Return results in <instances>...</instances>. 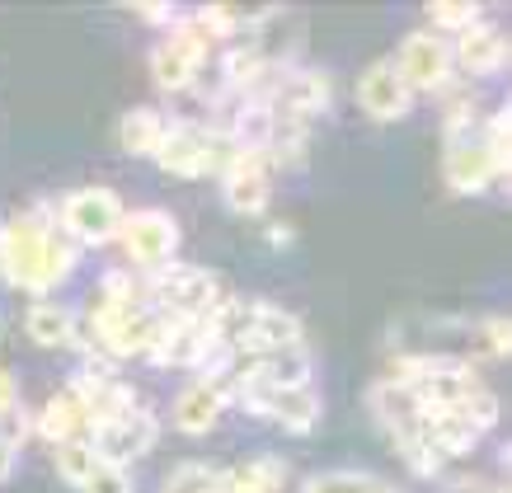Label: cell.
I'll use <instances>...</instances> for the list:
<instances>
[{
    "label": "cell",
    "mask_w": 512,
    "mask_h": 493,
    "mask_svg": "<svg viewBox=\"0 0 512 493\" xmlns=\"http://www.w3.org/2000/svg\"><path fill=\"white\" fill-rule=\"evenodd\" d=\"M447 47H451V71H466V76H498L508 66V33L489 15L475 19L470 29H461L456 43Z\"/></svg>",
    "instance_id": "12"
},
{
    "label": "cell",
    "mask_w": 512,
    "mask_h": 493,
    "mask_svg": "<svg viewBox=\"0 0 512 493\" xmlns=\"http://www.w3.org/2000/svg\"><path fill=\"white\" fill-rule=\"evenodd\" d=\"M165 127L170 123H165L160 108H132V113H123V123H118V141H123L127 155H156Z\"/></svg>",
    "instance_id": "19"
},
{
    "label": "cell",
    "mask_w": 512,
    "mask_h": 493,
    "mask_svg": "<svg viewBox=\"0 0 512 493\" xmlns=\"http://www.w3.org/2000/svg\"><path fill=\"white\" fill-rule=\"evenodd\" d=\"M390 62H395L400 80L409 85V94L414 90H447L451 85V47H447V38H437L433 29L404 33L400 52H395Z\"/></svg>",
    "instance_id": "9"
},
{
    "label": "cell",
    "mask_w": 512,
    "mask_h": 493,
    "mask_svg": "<svg viewBox=\"0 0 512 493\" xmlns=\"http://www.w3.org/2000/svg\"><path fill=\"white\" fill-rule=\"evenodd\" d=\"M231 400H240L249 414L268 418L287 432H311L320 423V409H325L315 386H268L254 376H231Z\"/></svg>",
    "instance_id": "4"
},
{
    "label": "cell",
    "mask_w": 512,
    "mask_h": 493,
    "mask_svg": "<svg viewBox=\"0 0 512 493\" xmlns=\"http://www.w3.org/2000/svg\"><path fill=\"white\" fill-rule=\"evenodd\" d=\"M24 329H29L33 343H43V348H66V343H76V315L57 301H33L29 315H24Z\"/></svg>",
    "instance_id": "18"
},
{
    "label": "cell",
    "mask_w": 512,
    "mask_h": 493,
    "mask_svg": "<svg viewBox=\"0 0 512 493\" xmlns=\"http://www.w3.org/2000/svg\"><path fill=\"white\" fill-rule=\"evenodd\" d=\"M160 437V423L151 409H123V414H109V418H90V428H85V442L94 447L99 465H132L141 461L146 451L156 447Z\"/></svg>",
    "instance_id": "6"
},
{
    "label": "cell",
    "mask_w": 512,
    "mask_h": 493,
    "mask_svg": "<svg viewBox=\"0 0 512 493\" xmlns=\"http://www.w3.org/2000/svg\"><path fill=\"white\" fill-rule=\"evenodd\" d=\"M151 362L156 367H198L207 371L212 357H217V343H212V329L207 320H170L160 315V334L151 343Z\"/></svg>",
    "instance_id": "11"
},
{
    "label": "cell",
    "mask_w": 512,
    "mask_h": 493,
    "mask_svg": "<svg viewBox=\"0 0 512 493\" xmlns=\"http://www.w3.org/2000/svg\"><path fill=\"white\" fill-rule=\"evenodd\" d=\"M301 493H395L386 479L367 475V470H325L301 484Z\"/></svg>",
    "instance_id": "20"
},
{
    "label": "cell",
    "mask_w": 512,
    "mask_h": 493,
    "mask_svg": "<svg viewBox=\"0 0 512 493\" xmlns=\"http://www.w3.org/2000/svg\"><path fill=\"white\" fill-rule=\"evenodd\" d=\"M15 461H19V447H10V442H0V484L15 475Z\"/></svg>",
    "instance_id": "28"
},
{
    "label": "cell",
    "mask_w": 512,
    "mask_h": 493,
    "mask_svg": "<svg viewBox=\"0 0 512 493\" xmlns=\"http://www.w3.org/2000/svg\"><path fill=\"white\" fill-rule=\"evenodd\" d=\"M357 104H362V113L376 118V123H395V118L409 113L414 94H409V85L400 80L395 62H372L357 76Z\"/></svg>",
    "instance_id": "15"
},
{
    "label": "cell",
    "mask_w": 512,
    "mask_h": 493,
    "mask_svg": "<svg viewBox=\"0 0 512 493\" xmlns=\"http://www.w3.org/2000/svg\"><path fill=\"white\" fill-rule=\"evenodd\" d=\"M118 245L127 249V259L137 263V268L156 273V268L174 263V254H179V221L165 207H137V212L123 216Z\"/></svg>",
    "instance_id": "7"
},
{
    "label": "cell",
    "mask_w": 512,
    "mask_h": 493,
    "mask_svg": "<svg viewBox=\"0 0 512 493\" xmlns=\"http://www.w3.org/2000/svg\"><path fill=\"white\" fill-rule=\"evenodd\" d=\"M29 432H33V418L24 414V404H19L15 376H10V371H0V442L19 447Z\"/></svg>",
    "instance_id": "21"
},
{
    "label": "cell",
    "mask_w": 512,
    "mask_h": 493,
    "mask_svg": "<svg viewBox=\"0 0 512 493\" xmlns=\"http://www.w3.org/2000/svg\"><path fill=\"white\" fill-rule=\"evenodd\" d=\"M123 198L113 193V188H76V193H66L62 207H57V226L62 235L71 240L76 249H94V245H109L118 240V226H123Z\"/></svg>",
    "instance_id": "5"
},
{
    "label": "cell",
    "mask_w": 512,
    "mask_h": 493,
    "mask_svg": "<svg viewBox=\"0 0 512 493\" xmlns=\"http://www.w3.org/2000/svg\"><path fill=\"white\" fill-rule=\"evenodd\" d=\"M160 493H226V470H217L207 461H188L179 470H170Z\"/></svg>",
    "instance_id": "22"
},
{
    "label": "cell",
    "mask_w": 512,
    "mask_h": 493,
    "mask_svg": "<svg viewBox=\"0 0 512 493\" xmlns=\"http://www.w3.org/2000/svg\"><path fill=\"white\" fill-rule=\"evenodd\" d=\"M207 38L198 33V24H193V15H179V24L174 29H165V38H160L156 47H151V76H156L160 90H184V85H193L202 71V62H207Z\"/></svg>",
    "instance_id": "8"
},
{
    "label": "cell",
    "mask_w": 512,
    "mask_h": 493,
    "mask_svg": "<svg viewBox=\"0 0 512 493\" xmlns=\"http://www.w3.org/2000/svg\"><path fill=\"white\" fill-rule=\"evenodd\" d=\"M80 493H132V479H127V470H118V465H99V470L80 484Z\"/></svg>",
    "instance_id": "26"
},
{
    "label": "cell",
    "mask_w": 512,
    "mask_h": 493,
    "mask_svg": "<svg viewBox=\"0 0 512 493\" xmlns=\"http://www.w3.org/2000/svg\"><path fill=\"white\" fill-rule=\"evenodd\" d=\"M282 465L278 461H245L226 470V493H278Z\"/></svg>",
    "instance_id": "23"
},
{
    "label": "cell",
    "mask_w": 512,
    "mask_h": 493,
    "mask_svg": "<svg viewBox=\"0 0 512 493\" xmlns=\"http://www.w3.org/2000/svg\"><path fill=\"white\" fill-rule=\"evenodd\" d=\"M235 146L226 137V127L207 123H170L156 146V165L179 179H202V174H221L235 160Z\"/></svg>",
    "instance_id": "3"
},
{
    "label": "cell",
    "mask_w": 512,
    "mask_h": 493,
    "mask_svg": "<svg viewBox=\"0 0 512 493\" xmlns=\"http://www.w3.org/2000/svg\"><path fill=\"white\" fill-rule=\"evenodd\" d=\"M372 409H376V423L386 428V437L400 447V456L409 447H419V428H423V404L414 400V390L386 376L372 386Z\"/></svg>",
    "instance_id": "13"
},
{
    "label": "cell",
    "mask_w": 512,
    "mask_h": 493,
    "mask_svg": "<svg viewBox=\"0 0 512 493\" xmlns=\"http://www.w3.org/2000/svg\"><path fill=\"white\" fill-rule=\"evenodd\" d=\"M484 343H494V357H508V315L484 320Z\"/></svg>",
    "instance_id": "27"
},
{
    "label": "cell",
    "mask_w": 512,
    "mask_h": 493,
    "mask_svg": "<svg viewBox=\"0 0 512 493\" xmlns=\"http://www.w3.org/2000/svg\"><path fill=\"white\" fill-rule=\"evenodd\" d=\"M226 404H231V376L226 371L221 376H198L174 400V428L188 432V437H202V432H212L221 423Z\"/></svg>",
    "instance_id": "14"
},
{
    "label": "cell",
    "mask_w": 512,
    "mask_h": 493,
    "mask_svg": "<svg viewBox=\"0 0 512 493\" xmlns=\"http://www.w3.org/2000/svg\"><path fill=\"white\" fill-rule=\"evenodd\" d=\"M447 493H489V484H475V479H461V484H451Z\"/></svg>",
    "instance_id": "29"
},
{
    "label": "cell",
    "mask_w": 512,
    "mask_h": 493,
    "mask_svg": "<svg viewBox=\"0 0 512 493\" xmlns=\"http://www.w3.org/2000/svg\"><path fill=\"white\" fill-rule=\"evenodd\" d=\"M52 456H57V475L71 484V489H80L85 479L99 470V456H94V447L85 442V437H76V442H62V447H52Z\"/></svg>",
    "instance_id": "24"
},
{
    "label": "cell",
    "mask_w": 512,
    "mask_h": 493,
    "mask_svg": "<svg viewBox=\"0 0 512 493\" xmlns=\"http://www.w3.org/2000/svg\"><path fill=\"white\" fill-rule=\"evenodd\" d=\"M451 193H484L489 184H508V165L494 160V151L484 146L480 132L447 141V160H442Z\"/></svg>",
    "instance_id": "10"
},
{
    "label": "cell",
    "mask_w": 512,
    "mask_h": 493,
    "mask_svg": "<svg viewBox=\"0 0 512 493\" xmlns=\"http://www.w3.org/2000/svg\"><path fill=\"white\" fill-rule=\"evenodd\" d=\"M85 428H90V409L80 404L76 390H62V395H52V400L43 404V414L33 418V432L43 437L47 447L76 442V437H85Z\"/></svg>",
    "instance_id": "17"
},
{
    "label": "cell",
    "mask_w": 512,
    "mask_h": 493,
    "mask_svg": "<svg viewBox=\"0 0 512 493\" xmlns=\"http://www.w3.org/2000/svg\"><path fill=\"white\" fill-rule=\"evenodd\" d=\"M76 263L80 249L43 212H19L0 221V278L29 292L33 301H47L76 273Z\"/></svg>",
    "instance_id": "1"
},
{
    "label": "cell",
    "mask_w": 512,
    "mask_h": 493,
    "mask_svg": "<svg viewBox=\"0 0 512 493\" xmlns=\"http://www.w3.org/2000/svg\"><path fill=\"white\" fill-rule=\"evenodd\" d=\"M475 19H484V10L470 5V0H437V5H428V24H433L437 38H456V33L470 29Z\"/></svg>",
    "instance_id": "25"
},
{
    "label": "cell",
    "mask_w": 512,
    "mask_h": 493,
    "mask_svg": "<svg viewBox=\"0 0 512 493\" xmlns=\"http://www.w3.org/2000/svg\"><path fill=\"white\" fill-rule=\"evenodd\" d=\"M141 292L156 296V315H170V320H212L226 301L221 278L198 263H165L156 273H146Z\"/></svg>",
    "instance_id": "2"
},
{
    "label": "cell",
    "mask_w": 512,
    "mask_h": 493,
    "mask_svg": "<svg viewBox=\"0 0 512 493\" xmlns=\"http://www.w3.org/2000/svg\"><path fill=\"white\" fill-rule=\"evenodd\" d=\"M221 202L240 216H254L268 207V165L259 155H235L231 165L221 170Z\"/></svg>",
    "instance_id": "16"
}]
</instances>
